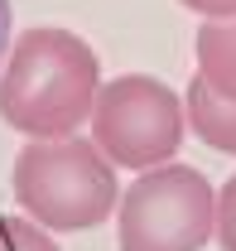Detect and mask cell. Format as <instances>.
Here are the masks:
<instances>
[{"instance_id":"6da1fadb","label":"cell","mask_w":236,"mask_h":251,"mask_svg":"<svg viewBox=\"0 0 236 251\" xmlns=\"http://www.w3.org/2000/svg\"><path fill=\"white\" fill-rule=\"evenodd\" d=\"M101 63L82 34L24 29L0 68V121L29 140H63L92 121Z\"/></svg>"},{"instance_id":"7a4b0ae2","label":"cell","mask_w":236,"mask_h":251,"mask_svg":"<svg viewBox=\"0 0 236 251\" xmlns=\"http://www.w3.org/2000/svg\"><path fill=\"white\" fill-rule=\"evenodd\" d=\"M15 198L48 232H87L116 213V164L82 135L29 140L15 155Z\"/></svg>"},{"instance_id":"3957f363","label":"cell","mask_w":236,"mask_h":251,"mask_svg":"<svg viewBox=\"0 0 236 251\" xmlns=\"http://www.w3.org/2000/svg\"><path fill=\"white\" fill-rule=\"evenodd\" d=\"M217 237V193L193 164H154L120 193V251H203Z\"/></svg>"},{"instance_id":"277c9868","label":"cell","mask_w":236,"mask_h":251,"mask_svg":"<svg viewBox=\"0 0 236 251\" xmlns=\"http://www.w3.org/2000/svg\"><path fill=\"white\" fill-rule=\"evenodd\" d=\"M183 97L149 77V73H120L101 82L96 106H92V145L120 169H154L169 164L174 150L183 145Z\"/></svg>"},{"instance_id":"5b68a950","label":"cell","mask_w":236,"mask_h":251,"mask_svg":"<svg viewBox=\"0 0 236 251\" xmlns=\"http://www.w3.org/2000/svg\"><path fill=\"white\" fill-rule=\"evenodd\" d=\"M183 116H188L193 135L203 145L222 150V155H236V101L222 97V92H212L198 73H193V82L183 92Z\"/></svg>"},{"instance_id":"8992f818","label":"cell","mask_w":236,"mask_h":251,"mask_svg":"<svg viewBox=\"0 0 236 251\" xmlns=\"http://www.w3.org/2000/svg\"><path fill=\"white\" fill-rule=\"evenodd\" d=\"M193 53H198V77L212 92L236 101V15L232 20H203Z\"/></svg>"},{"instance_id":"52a82bcc","label":"cell","mask_w":236,"mask_h":251,"mask_svg":"<svg viewBox=\"0 0 236 251\" xmlns=\"http://www.w3.org/2000/svg\"><path fill=\"white\" fill-rule=\"evenodd\" d=\"M0 251H58V242L34 218H0Z\"/></svg>"},{"instance_id":"ba28073f","label":"cell","mask_w":236,"mask_h":251,"mask_svg":"<svg viewBox=\"0 0 236 251\" xmlns=\"http://www.w3.org/2000/svg\"><path fill=\"white\" fill-rule=\"evenodd\" d=\"M217 242L222 251H236V174L217 188Z\"/></svg>"},{"instance_id":"9c48e42d","label":"cell","mask_w":236,"mask_h":251,"mask_svg":"<svg viewBox=\"0 0 236 251\" xmlns=\"http://www.w3.org/2000/svg\"><path fill=\"white\" fill-rule=\"evenodd\" d=\"M183 10H198L203 20H232L236 15V0H178Z\"/></svg>"},{"instance_id":"30bf717a","label":"cell","mask_w":236,"mask_h":251,"mask_svg":"<svg viewBox=\"0 0 236 251\" xmlns=\"http://www.w3.org/2000/svg\"><path fill=\"white\" fill-rule=\"evenodd\" d=\"M10 39H15V5L0 0V68H5V58H10Z\"/></svg>"}]
</instances>
